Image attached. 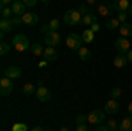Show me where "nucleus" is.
Returning <instances> with one entry per match:
<instances>
[{"label": "nucleus", "mask_w": 132, "mask_h": 131, "mask_svg": "<svg viewBox=\"0 0 132 131\" xmlns=\"http://www.w3.org/2000/svg\"><path fill=\"white\" fill-rule=\"evenodd\" d=\"M30 46H32V44H30V41H28V37L23 36V34H18V36L12 37V48H14L16 51H20V53L27 51Z\"/></svg>", "instance_id": "f257e3e1"}, {"label": "nucleus", "mask_w": 132, "mask_h": 131, "mask_svg": "<svg viewBox=\"0 0 132 131\" xmlns=\"http://www.w3.org/2000/svg\"><path fill=\"white\" fill-rule=\"evenodd\" d=\"M63 21H65L67 25H79L83 21V16L78 9H71V11H67V12L63 14Z\"/></svg>", "instance_id": "f03ea898"}, {"label": "nucleus", "mask_w": 132, "mask_h": 131, "mask_svg": "<svg viewBox=\"0 0 132 131\" xmlns=\"http://www.w3.org/2000/svg\"><path fill=\"white\" fill-rule=\"evenodd\" d=\"M81 44H83V37L81 34H69L67 36V48L69 50H74V51H79L81 50Z\"/></svg>", "instance_id": "7ed1b4c3"}, {"label": "nucleus", "mask_w": 132, "mask_h": 131, "mask_svg": "<svg viewBox=\"0 0 132 131\" xmlns=\"http://www.w3.org/2000/svg\"><path fill=\"white\" fill-rule=\"evenodd\" d=\"M86 117H88V122H90V124H93V126H99L101 122H104L106 112H104V110H97V108H95V110H92L90 113L86 115Z\"/></svg>", "instance_id": "20e7f679"}, {"label": "nucleus", "mask_w": 132, "mask_h": 131, "mask_svg": "<svg viewBox=\"0 0 132 131\" xmlns=\"http://www.w3.org/2000/svg\"><path fill=\"white\" fill-rule=\"evenodd\" d=\"M12 91H14V83H12V80L7 78V76H4V78L0 80V94H2V96H9Z\"/></svg>", "instance_id": "39448f33"}, {"label": "nucleus", "mask_w": 132, "mask_h": 131, "mask_svg": "<svg viewBox=\"0 0 132 131\" xmlns=\"http://www.w3.org/2000/svg\"><path fill=\"white\" fill-rule=\"evenodd\" d=\"M114 48L118 53H127V51L130 50V41L129 37H118V39L114 41Z\"/></svg>", "instance_id": "423d86ee"}, {"label": "nucleus", "mask_w": 132, "mask_h": 131, "mask_svg": "<svg viewBox=\"0 0 132 131\" xmlns=\"http://www.w3.org/2000/svg\"><path fill=\"white\" fill-rule=\"evenodd\" d=\"M4 76H7L11 80H18V78L23 76V71H21V67H18V66H9V67L4 69Z\"/></svg>", "instance_id": "0eeeda50"}, {"label": "nucleus", "mask_w": 132, "mask_h": 131, "mask_svg": "<svg viewBox=\"0 0 132 131\" xmlns=\"http://www.w3.org/2000/svg\"><path fill=\"white\" fill-rule=\"evenodd\" d=\"M35 96H37V99L41 101V103H48L51 99V91L48 87H44V85H39L37 91H35Z\"/></svg>", "instance_id": "6e6552de"}, {"label": "nucleus", "mask_w": 132, "mask_h": 131, "mask_svg": "<svg viewBox=\"0 0 132 131\" xmlns=\"http://www.w3.org/2000/svg\"><path fill=\"white\" fill-rule=\"evenodd\" d=\"M21 20L25 25H28V27H34L35 23H39V14L37 12H34V11H27L23 16H21Z\"/></svg>", "instance_id": "1a4fd4ad"}, {"label": "nucleus", "mask_w": 132, "mask_h": 131, "mask_svg": "<svg viewBox=\"0 0 132 131\" xmlns=\"http://www.w3.org/2000/svg\"><path fill=\"white\" fill-rule=\"evenodd\" d=\"M44 41H46L48 46H53V48H55V46H58L62 43V37H60L58 32H48V34L44 36Z\"/></svg>", "instance_id": "9d476101"}, {"label": "nucleus", "mask_w": 132, "mask_h": 131, "mask_svg": "<svg viewBox=\"0 0 132 131\" xmlns=\"http://www.w3.org/2000/svg\"><path fill=\"white\" fill-rule=\"evenodd\" d=\"M111 7H113V11H116V12H127L129 7H130V2H129V0H113Z\"/></svg>", "instance_id": "9b49d317"}, {"label": "nucleus", "mask_w": 132, "mask_h": 131, "mask_svg": "<svg viewBox=\"0 0 132 131\" xmlns=\"http://www.w3.org/2000/svg\"><path fill=\"white\" fill-rule=\"evenodd\" d=\"M118 110H120V103H118L116 99H109L106 105H104V112L109 113V115H114Z\"/></svg>", "instance_id": "f8f14e48"}, {"label": "nucleus", "mask_w": 132, "mask_h": 131, "mask_svg": "<svg viewBox=\"0 0 132 131\" xmlns=\"http://www.w3.org/2000/svg\"><path fill=\"white\" fill-rule=\"evenodd\" d=\"M113 64H114V67L122 69V67H125V66L129 64V59H127V55H125V53H118V55L113 59Z\"/></svg>", "instance_id": "ddd939ff"}, {"label": "nucleus", "mask_w": 132, "mask_h": 131, "mask_svg": "<svg viewBox=\"0 0 132 131\" xmlns=\"http://www.w3.org/2000/svg\"><path fill=\"white\" fill-rule=\"evenodd\" d=\"M25 7H27V5H25L23 2H12V4H11V9H12V14H14V16H23V14L27 12Z\"/></svg>", "instance_id": "4468645a"}, {"label": "nucleus", "mask_w": 132, "mask_h": 131, "mask_svg": "<svg viewBox=\"0 0 132 131\" xmlns=\"http://www.w3.org/2000/svg\"><path fill=\"white\" fill-rule=\"evenodd\" d=\"M14 29V25H12V20L11 18H2L0 20V32L2 34H7V32H11Z\"/></svg>", "instance_id": "2eb2a0df"}, {"label": "nucleus", "mask_w": 132, "mask_h": 131, "mask_svg": "<svg viewBox=\"0 0 132 131\" xmlns=\"http://www.w3.org/2000/svg\"><path fill=\"white\" fill-rule=\"evenodd\" d=\"M42 57H44L46 62H55L56 57H58V53H56V50H55L53 46H48V48L44 50V55H42Z\"/></svg>", "instance_id": "dca6fc26"}, {"label": "nucleus", "mask_w": 132, "mask_h": 131, "mask_svg": "<svg viewBox=\"0 0 132 131\" xmlns=\"http://www.w3.org/2000/svg\"><path fill=\"white\" fill-rule=\"evenodd\" d=\"M83 25H86V27H92V25H95L97 23V12H88V14H85L83 16V21H81Z\"/></svg>", "instance_id": "f3484780"}, {"label": "nucleus", "mask_w": 132, "mask_h": 131, "mask_svg": "<svg viewBox=\"0 0 132 131\" xmlns=\"http://www.w3.org/2000/svg\"><path fill=\"white\" fill-rule=\"evenodd\" d=\"M118 30H120V36H122V37H130L132 36V23H127V21H125V23L120 25Z\"/></svg>", "instance_id": "a211bd4d"}, {"label": "nucleus", "mask_w": 132, "mask_h": 131, "mask_svg": "<svg viewBox=\"0 0 132 131\" xmlns=\"http://www.w3.org/2000/svg\"><path fill=\"white\" fill-rule=\"evenodd\" d=\"M111 11H113V7L108 5V4H99V5H97V14H99V16H106V18H108V16L111 14Z\"/></svg>", "instance_id": "6ab92c4d"}, {"label": "nucleus", "mask_w": 132, "mask_h": 131, "mask_svg": "<svg viewBox=\"0 0 132 131\" xmlns=\"http://www.w3.org/2000/svg\"><path fill=\"white\" fill-rule=\"evenodd\" d=\"M120 131H132V115L125 117V119L120 122Z\"/></svg>", "instance_id": "aec40b11"}, {"label": "nucleus", "mask_w": 132, "mask_h": 131, "mask_svg": "<svg viewBox=\"0 0 132 131\" xmlns=\"http://www.w3.org/2000/svg\"><path fill=\"white\" fill-rule=\"evenodd\" d=\"M32 50V55L34 57H41V55H44V48H42V44H39V43H34L30 46Z\"/></svg>", "instance_id": "412c9836"}, {"label": "nucleus", "mask_w": 132, "mask_h": 131, "mask_svg": "<svg viewBox=\"0 0 132 131\" xmlns=\"http://www.w3.org/2000/svg\"><path fill=\"white\" fill-rule=\"evenodd\" d=\"M120 21H118V18H108V21H106V27L109 29V30H114V29H120Z\"/></svg>", "instance_id": "4be33fe9"}, {"label": "nucleus", "mask_w": 132, "mask_h": 131, "mask_svg": "<svg viewBox=\"0 0 132 131\" xmlns=\"http://www.w3.org/2000/svg\"><path fill=\"white\" fill-rule=\"evenodd\" d=\"M81 37H83V43H92L93 37H95V32L92 30V29H86V30L81 34Z\"/></svg>", "instance_id": "5701e85b"}, {"label": "nucleus", "mask_w": 132, "mask_h": 131, "mask_svg": "<svg viewBox=\"0 0 132 131\" xmlns=\"http://www.w3.org/2000/svg\"><path fill=\"white\" fill-rule=\"evenodd\" d=\"M35 91H37V87L34 83H25L23 85V94L25 96H32V94H35Z\"/></svg>", "instance_id": "b1692460"}, {"label": "nucleus", "mask_w": 132, "mask_h": 131, "mask_svg": "<svg viewBox=\"0 0 132 131\" xmlns=\"http://www.w3.org/2000/svg\"><path fill=\"white\" fill-rule=\"evenodd\" d=\"M78 55H79V59H81V60H90V57H92V51L88 50V48H85V46H81V50L78 51Z\"/></svg>", "instance_id": "393cba45"}, {"label": "nucleus", "mask_w": 132, "mask_h": 131, "mask_svg": "<svg viewBox=\"0 0 132 131\" xmlns=\"http://www.w3.org/2000/svg\"><path fill=\"white\" fill-rule=\"evenodd\" d=\"M9 51H11V44H9V43H5V41H2V43H0V55L5 57Z\"/></svg>", "instance_id": "a878e982"}, {"label": "nucleus", "mask_w": 132, "mask_h": 131, "mask_svg": "<svg viewBox=\"0 0 132 131\" xmlns=\"http://www.w3.org/2000/svg\"><path fill=\"white\" fill-rule=\"evenodd\" d=\"M109 94H111V99H118V98L123 94V91L120 89V87H114V89H111V92H109Z\"/></svg>", "instance_id": "bb28decb"}, {"label": "nucleus", "mask_w": 132, "mask_h": 131, "mask_svg": "<svg viewBox=\"0 0 132 131\" xmlns=\"http://www.w3.org/2000/svg\"><path fill=\"white\" fill-rule=\"evenodd\" d=\"M76 9H78L79 12H81V16H85V14L92 12V11H90V7H88V4H79V5H78Z\"/></svg>", "instance_id": "cd10ccee"}, {"label": "nucleus", "mask_w": 132, "mask_h": 131, "mask_svg": "<svg viewBox=\"0 0 132 131\" xmlns=\"http://www.w3.org/2000/svg\"><path fill=\"white\" fill-rule=\"evenodd\" d=\"M2 18H9L11 14H12V9H11V5H2Z\"/></svg>", "instance_id": "c85d7f7f"}, {"label": "nucleus", "mask_w": 132, "mask_h": 131, "mask_svg": "<svg viewBox=\"0 0 132 131\" xmlns=\"http://www.w3.org/2000/svg\"><path fill=\"white\" fill-rule=\"evenodd\" d=\"M48 25H50V30L51 32H58V29H60V21H58V20H51Z\"/></svg>", "instance_id": "c756f323"}, {"label": "nucleus", "mask_w": 132, "mask_h": 131, "mask_svg": "<svg viewBox=\"0 0 132 131\" xmlns=\"http://www.w3.org/2000/svg\"><path fill=\"white\" fill-rule=\"evenodd\" d=\"M106 126H108V129H109V131H116V129H120V124H118L116 121H113V119H109V122H108Z\"/></svg>", "instance_id": "7c9ffc66"}, {"label": "nucleus", "mask_w": 132, "mask_h": 131, "mask_svg": "<svg viewBox=\"0 0 132 131\" xmlns=\"http://www.w3.org/2000/svg\"><path fill=\"white\" fill-rule=\"evenodd\" d=\"M127 16H129V12H116V18L120 23H125L127 21Z\"/></svg>", "instance_id": "2f4dec72"}, {"label": "nucleus", "mask_w": 132, "mask_h": 131, "mask_svg": "<svg viewBox=\"0 0 132 131\" xmlns=\"http://www.w3.org/2000/svg\"><path fill=\"white\" fill-rule=\"evenodd\" d=\"M21 2H23V4H25L27 7H35L39 0H21Z\"/></svg>", "instance_id": "473e14b6"}, {"label": "nucleus", "mask_w": 132, "mask_h": 131, "mask_svg": "<svg viewBox=\"0 0 132 131\" xmlns=\"http://www.w3.org/2000/svg\"><path fill=\"white\" fill-rule=\"evenodd\" d=\"M12 25H14V27H20V25H23L21 16H14V18H12Z\"/></svg>", "instance_id": "72a5a7b5"}, {"label": "nucleus", "mask_w": 132, "mask_h": 131, "mask_svg": "<svg viewBox=\"0 0 132 131\" xmlns=\"http://www.w3.org/2000/svg\"><path fill=\"white\" fill-rule=\"evenodd\" d=\"M85 121H88V117H86V115H78V117H76V122H78V124H85Z\"/></svg>", "instance_id": "f704fd0d"}, {"label": "nucleus", "mask_w": 132, "mask_h": 131, "mask_svg": "<svg viewBox=\"0 0 132 131\" xmlns=\"http://www.w3.org/2000/svg\"><path fill=\"white\" fill-rule=\"evenodd\" d=\"M93 131H109V129H108V126H101V124H99V126L93 128Z\"/></svg>", "instance_id": "c9c22d12"}, {"label": "nucleus", "mask_w": 132, "mask_h": 131, "mask_svg": "<svg viewBox=\"0 0 132 131\" xmlns=\"http://www.w3.org/2000/svg\"><path fill=\"white\" fill-rule=\"evenodd\" d=\"M41 32L44 34V36H46L48 32H51V30H50V25H42V27H41Z\"/></svg>", "instance_id": "e433bc0d"}, {"label": "nucleus", "mask_w": 132, "mask_h": 131, "mask_svg": "<svg viewBox=\"0 0 132 131\" xmlns=\"http://www.w3.org/2000/svg\"><path fill=\"white\" fill-rule=\"evenodd\" d=\"M76 131H88V128H86L85 124H78V126H76Z\"/></svg>", "instance_id": "4c0bfd02"}, {"label": "nucleus", "mask_w": 132, "mask_h": 131, "mask_svg": "<svg viewBox=\"0 0 132 131\" xmlns=\"http://www.w3.org/2000/svg\"><path fill=\"white\" fill-rule=\"evenodd\" d=\"M12 2H14V0H0V4H2V5H11Z\"/></svg>", "instance_id": "58836bf2"}, {"label": "nucleus", "mask_w": 132, "mask_h": 131, "mask_svg": "<svg viewBox=\"0 0 132 131\" xmlns=\"http://www.w3.org/2000/svg\"><path fill=\"white\" fill-rule=\"evenodd\" d=\"M125 55H127V59H129V64H132V50H129Z\"/></svg>", "instance_id": "ea45409f"}, {"label": "nucleus", "mask_w": 132, "mask_h": 131, "mask_svg": "<svg viewBox=\"0 0 132 131\" xmlns=\"http://www.w3.org/2000/svg\"><path fill=\"white\" fill-rule=\"evenodd\" d=\"M90 29H92V30H93V32H97V30H99V29H101V27H99V23H95V25H92Z\"/></svg>", "instance_id": "a19ab883"}, {"label": "nucleus", "mask_w": 132, "mask_h": 131, "mask_svg": "<svg viewBox=\"0 0 132 131\" xmlns=\"http://www.w3.org/2000/svg\"><path fill=\"white\" fill-rule=\"evenodd\" d=\"M30 131H44V129H42L41 126H34V128H32V129H30Z\"/></svg>", "instance_id": "79ce46f5"}, {"label": "nucleus", "mask_w": 132, "mask_h": 131, "mask_svg": "<svg viewBox=\"0 0 132 131\" xmlns=\"http://www.w3.org/2000/svg\"><path fill=\"white\" fill-rule=\"evenodd\" d=\"M127 110H129V113L132 115V103H129V106H127Z\"/></svg>", "instance_id": "37998d69"}, {"label": "nucleus", "mask_w": 132, "mask_h": 131, "mask_svg": "<svg viewBox=\"0 0 132 131\" xmlns=\"http://www.w3.org/2000/svg\"><path fill=\"white\" fill-rule=\"evenodd\" d=\"M95 2L97 0H86V4H90V5H95Z\"/></svg>", "instance_id": "c03bdc74"}, {"label": "nucleus", "mask_w": 132, "mask_h": 131, "mask_svg": "<svg viewBox=\"0 0 132 131\" xmlns=\"http://www.w3.org/2000/svg\"><path fill=\"white\" fill-rule=\"evenodd\" d=\"M60 131H71V129H69L67 126H62V128H60Z\"/></svg>", "instance_id": "a18cd8bd"}, {"label": "nucleus", "mask_w": 132, "mask_h": 131, "mask_svg": "<svg viewBox=\"0 0 132 131\" xmlns=\"http://www.w3.org/2000/svg\"><path fill=\"white\" fill-rule=\"evenodd\" d=\"M127 12H129V16H132V4H130V7H129V11H127Z\"/></svg>", "instance_id": "49530a36"}, {"label": "nucleus", "mask_w": 132, "mask_h": 131, "mask_svg": "<svg viewBox=\"0 0 132 131\" xmlns=\"http://www.w3.org/2000/svg\"><path fill=\"white\" fill-rule=\"evenodd\" d=\"M39 2H42V4H50L51 0H39Z\"/></svg>", "instance_id": "de8ad7c7"}, {"label": "nucleus", "mask_w": 132, "mask_h": 131, "mask_svg": "<svg viewBox=\"0 0 132 131\" xmlns=\"http://www.w3.org/2000/svg\"><path fill=\"white\" fill-rule=\"evenodd\" d=\"M14 2H21V0H14Z\"/></svg>", "instance_id": "09e8293b"}]
</instances>
